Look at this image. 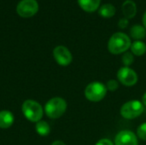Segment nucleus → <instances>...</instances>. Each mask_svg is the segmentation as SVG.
I'll use <instances>...</instances> for the list:
<instances>
[{"label": "nucleus", "instance_id": "1", "mask_svg": "<svg viewBox=\"0 0 146 145\" xmlns=\"http://www.w3.org/2000/svg\"><path fill=\"white\" fill-rule=\"evenodd\" d=\"M131 44V38L128 35L124 32H115L108 42V50L113 55L123 54L130 49Z\"/></svg>", "mask_w": 146, "mask_h": 145}, {"label": "nucleus", "instance_id": "2", "mask_svg": "<svg viewBox=\"0 0 146 145\" xmlns=\"http://www.w3.org/2000/svg\"><path fill=\"white\" fill-rule=\"evenodd\" d=\"M67 102L59 97L50 99L44 106V113L50 119H58L62 117L67 110Z\"/></svg>", "mask_w": 146, "mask_h": 145}, {"label": "nucleus", "instance_id": "3", "mask_svg": "<svg viewBox=\"0 0 146 145\" xmlns=\"http://www.w3.org/2000/svg\"><path fill=\"white\" fill-rule=\"evenodd\" d=\"M21 110L24 115V116L31 122H38L41 121L43 115H44V109L40 103L34 100H26L21 106Z\"/></svg>", "mask_w": 146, "mask_h": 145}, {"label": "nucleus", "instance_id": "4", "mask_svg": "<svg viewBox=\"0 0 146 145\" xmlns=\"http://www.w3.org/2000/svg\"><path fill=\"white\" fill-rule=\"evenodd\" d=\"M107 88L104 84L99 81L90 83L85 89V97L87 100L97 103L103 100L107 94Z\"/></svg>", "mask_w": 146, "mask_h": 145}, {"label": "nucleus", "instance_id": "5", "mask_svg": "<svg viewBox=\"0 0 146 145\" xmlns=\"http://www.w3.org/2000/svg\"><path fill=\"white\" fill-rule=\"evenodd\" d=\"M145 110L144 104L139 100L127 102L121 108V115L124 119L133 120L140 116Z\"/></svg>", "mask_w": 146, "mask_h": 145}, {"label": "nucleus", "instance_id": "6", "mask_svg": "<svg viewBox=\"0 0 146 145\" xmlns=\"http://www.w3.org/2000/svg\"><path fill=\"white\" fill-rule=\"evenodd\" d=\"M38 10V4L36 0H21L16 8L17 14L23 18L33 16Z\"/></svg>", "mask_w": 146, "mask_h": 145}, {"label": "nucleus", "instance_id": "7", "mask_svg": "<svg viewBox=\"0 0 146 145\" xmlns=\"http://www.w3.org/2000/svg\"><path fill=\"white\" fill-rule=\"evenodd\" d=\"M118 81L126 86H133L138 82V75L136 72L128 67H122L117 72Z\"/></svg>", "mask_w": 146, "mask_h": 145}, {"label": "nucleus", "instance_id": "8", "mask_svg": "<svg viewBox=\"0 0 146 145\" xmlns=\"http://www.w3.org/2000/svg\"><path fill=\"white\" fill-rule=\"evenodd\" d=\"M53 56L56 62L61 66H68L73 60L71 52L63 45H58L53 50Z\"/></svg>", "mask_w": 146, "mask_h": 145}, {"label": "nucleus", "instance_id": "9", "mask_svg": "<svg viewBox=\"0 0 146 145\" xmlns=\"http://www.w3.org/2000/svg\"><path fill=\"white\" fill-rule=\"evenodd\" d=\"M115 145H139L138 137L130 130H122L116 134Z\"/></svg>", "mask_w": 146, "mask_h": 145}, {"label": "nucleus", "instance_id": "10", "mask_svg": "<svg viewBox=\"0 0 146 145\" xmlns=\"http://www.w3.org/2000/svg\"><path fill=\"white\" fill-rule=\"evenodd\" d=\"M122 13L127 19L133 18L137 13V5L133 0H126L121 6Z\"/></svg>", "mask_w": 146, "mask_h": 145}, {"label": "nucleus", "instance_id": "11", "mask_svg": "<svg viewBox=\"0 0 146 145\" xmlns=\"http://www.w3.org/2000/svg\"><path fill=\"white\" fill-rule=\"evenodd\" d=\"M101 0H78L80 8L88 13H92L99 9Z\"/></svg>", "mask_w": 146, "mask_h": 145}, {"label": "nucleus", "instance_id": "12", "mask_svg": "<svg viewBox=\"0 0 146 145\" xmlns=\"http://www.w3.org/2000/svg\"><path fill=\"white\" fill-rule=\"evenodd\" d=\"M14 115L9 110L0 111V128L7 129L10 127L14 123Z\"/></svg>", "mask_w": 146, "mask_h": 145}, {"label": "nucleus", "instance_id": "13", "mask_svg": "<svg viewBox=\"0 0 146 145\" xmlns=\"http://www.w3.org/2000/svg\"><path fill=\"white\" fill-rule=\"evenodd\" d=\"M130 35L135 40H141L146 36V29L144 26L136 24L130 29Z\"/></svg>", "mask_w": 146, "mask_h": 145}, {"label": "nucleus", "instance_id": "14", "mask_svg": "<svg viewBox=\"0 0 146 145\" xmlns=\"http://www.w3.org/2000/svg\"><path fill=\"white\" fill-rule=\"evenodd\" d=\"M131 52L133 54V56H141L145 55L146 52V44L141 40H135L131 44Z\"/></svg>", "mask_w": 146, "mask_h": 145}, {"label": "nucleus", "instance_id": "15", "mask_svg": "<svg viewBox=\"0 0 146 145\" xmlns=\"http://www.w3.org/2000/svg\"><path fill=\"white\" fill-rule=\"evenodd\" d=\"M115 7L111 3H105L103 4L98 9V14L104 18H110L115 15Z\"/></svg>", "mask_w": 146, "mask_h": 145}, {"label": "nucleus", "instance_id": "16", "mask_svg": "<svg viewBox=\"0 0 146 145\" xmlns=\"http://www.w3.org/2000/svg\"><path fill=\"white\" fill-rule=\"evenodd\" d=\"M35 130L37 133L42 137H45L50 134V125L44 121H39L35 125Z\"/></svg>", "mask_w": 146, "mask_h": 145}, {"label": "nucleus", "instance_id": "17", "mask_svg": "<svg viewBox=\"0 0 146 145\" xmlns=\"http://www.w3.org/2000/svg\"><path fill=\"white\" fill-rule=\"evenodd\" d=\"M121 61H122V63H123L124 67H128L129 68L134 62L133 54L132 52H127V51L123 53L122 57H121Z\"/></svg>", "mask_w": 146, "mask_h": 145}, {"label": "nucleus", "instance_id": "18", "mask_svg": "<svg viewBox=\"0 0 146 145\" xmlns=\"http://www.w3.org/2000/svg\"><path fill=\"white\" fill-rule=\"evenodd\" d=\"M137 137L141 140L146 141V122L142 123L137 128Z\"/></svg>", "mask_w": 146, "mask_h": 145}, {"label": "nucleus", "instance_id": "19", "mask_svg": "<svg viewBox=\"0 0 146 145\" xmlns=\"http://www.w3.org/2000/svg\"><path fill=\"white\" fill-rule=\"evenodd\" d=\"M106 88L107 91H115L118 87H119V81L115 80V79H110L107 83H106Z\"/></svg>", "mask_w": 146, "mask_h": 145}, {"label": "nucleus", "instance_id": "20", "mask_svg": "<svg viewBox=\"0 0 146 145\" xmlns=\"http://www.w3.org/2000/svg\"><path fill=\"white\" fill-rule=\"evenodd\" d=\"M128 24H129V21H128V19H127L125 17L120 19V21H118V26L121 29L126 28L128 26Z\"/></svg>", "mask_w": 146, "mask_h": 145}, {"label": "nucleus", "instance_id": "21", "mask_svg": "<svg viewBox=\"0 0 146 145\" xmlns=\"http://www.w3.org/2000/svg\"><path fill=\"white\" fill-rule=\"evenodd\" d=\"M96 145H115V144L109 138H102L97 142Z\"/></svg>", "mask_w": 146, "mask_h": 145}, {"label": "nucleus", "instance_id": "22", "mask_svg": "<svg viewBox=\"0 0 146 145\" xmlns=\"http://www.w3.org/2000/svg\"><path fill=\"white\" fill-rule=\"evenodd\" d=\"M51 145H66L62 141H60V140H57V141H55L52 143Z\"/></svg>", "mask_w": 146, "mask_h": 145}, {"label": "nucleus", "instance_id": "23", "mask_svg": "<svg viewBox=\"0 0 146 145\" xmlns=\"http://www.w3.org/2000/svg\"><path fill=\"white\" fill-rule=\"evenodd\" d=\"M142 103L144 104L145 107H146V92L143 95V97H142Z\"/></svg>", "mask_w": 146, "mask_h": 145}, {"label": "nucleus", "instance_id": "24", "mask_svg": "<svg viewBox=\"0 0 146 145\" xmlns=\"http://www.w3.org/2000/svg\"><path fill=\"white\" fill-rule=\"evenodd\" d=\"M143 25H144V26L145 27L146 29V11L145 12L144 15H143Z\"/></svg>", "mask_w": 146, "mask_h": 145}]
</instances>
